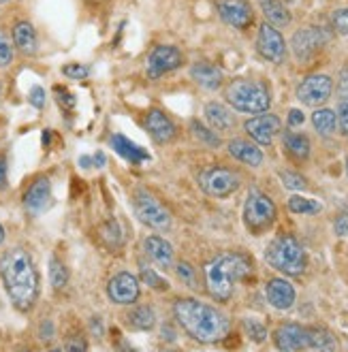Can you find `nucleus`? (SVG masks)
Wrapping results in <instances>:
<instances>
[{
  "label": "nucleus",
  "mask_w": 348,
  "mask_h": 352,
  "mask_svg": "<svg viewBox=\"0 0 348 352\" xmlns=\"http://www.w3.org/2000/svg\"><path fill=\"white\" fill-rule=\"evenodd\" d=\"M0 278L11 303L28 312L39 299V274L24 248H11L0 256Z\"/></svg>",
  "instance_id": "f257e3e1"
},
{
  "label": "nucleus",
  "mask_w": 348,
  "mask_h": 352,
  "mask_svg": "<svg viewBox=\"0 0 348 352\" xmlns=\"http://www.w3.org/2000/svg\"><path fill=\"white\" fill-rule=\"evenodd\" d=\"M173 314L177 324L201 344L220 342L229 333V318L220 309L197 299H177L173 303Z\"/></svg>",
  "instance_id": "f03ea898"
},
{
  "label": "nucleus",
  "mask_w": 348,
  "mask_h": 352,
  "mask_svg": "<svg viewBox=\"0 0 348 352\" xmlns=\"http://www.w3.org/2000/svg\"><path fill=\"white\" fill-rule=\"evenodd\" d=\"M252 274V261L241 252H224L208 263L206 286L212 299L224 303L233 297L235 284Z\"/></svg>",
  "instance_id": "7ed1b4c3"
},
{
  "label": "nucleus",
  "mask_w": 348,
  "mask_h": 352,
  "mask_svg": "<svg viewBox=\"0 0 348 352\" xmlns=\"http://www.w3.org/2000/svg\"><path fill=\"white\" fill-rule=\"evenodd\" d=\"M265 261L286 276H301L308 265L301 243L293 235H278L265 248Z\"/></svg>",
  "instance_id": "20e7f679"
},
{
  "label": "nucleus",
  "mask_w": 348,
  "mask_h": 352,
  "mask_svg": "<svg viewBox=\"0 0 348 352\" xmlns=\"http://www.w3.org/2000/svg\"><path fill=\"white\" fill-rule=\"evenodd\" d=\"M224 96H227V102L241 111V113H263L268 111L272 105V94L259 81H250V79H235L224 90Z\"/></svg>",
  "instance_id": "39448f33"
},
{
  "label": "nucleus",
  "mask_w": 348,
  "mask_h": 352,
  "mask_svg": "<svg viewBox=\"0 0 348 352\" xmlns=\"http://www.w3.org/2000/svg\"><path fill=\"white\" fill-rule=\"evenodd\" d=\"M276 205L274 201L263 195L259 190H250L248 199L243 205V222L248 226V231L254 235H261L263 231L272 229V224L276 222Z\"/></svg>",
  "instance_id": "423d86ee"
},
{
  "label": "nucleus",
  "mask_w": 348,
  "mask_h": 352,
  "mask_svg": "<svg viewBox=\"0 0 348 352\" xmlns=\"http://www.w3.org/2000/svg\"><path fill=\"white\" fill-rule=\"evenodd\" d=\"M133 203H135V214L143 224L152 226L156 231H167L171 226L169 210L148 190H137Z\"/></svg>",
  "instance_id": "0eeeda50"
},
{
  "label": "nucleus",
  "mask_w": 348,
  "mask_h": 352,
  "mask_svg": "<svg viewBox=\"0 0 348 352\" xmlns=\"http://www.w3.org/2000/svg\"><path fill=\"white\" fill-rule=\"evenodd\" d=\"M239 184H241V177L227 167H208L199 175L201 190L216 199H224L233 195L239 188Z\"/></svg>",
  "instance_id": "6e6552de"
},
{
  "label": "nucleus",
  "mask_w": 348,
  "mask_h": 352,
  "mask_svg": "<svg viewBox=\"0 0 348 352\" xmlns=\"http://www.w3.org/2000/svg\"><path fill=\"white\" fill-rule=\"evenodd\" d=\"M334 92V81L329 75H310L297 86V98L303 105L318 107L325 100H329Z\"/></svg>",
  "instance_id": "1a4fd4ad"
},
{
  "label": "nucleus",
  "mask_w": 348,
  "mask_h": 352,
  "mask_svg": "<svg viewBox=\"0 0 348 352\" xmlns=\"http://www.w3.org/2000/svg\"><path fill=\"white\" fill-rule=\"evenodd\" d=\"M257 50L259 54L265 58L274 62V65H280V62H284V56H286V43L284 38L280 34V30H276V26L272 24H261L259 28V36H257Z\"/></svg>",
  "instance_id": "9d476101"
},
{
  "label": "nucleus",
  "mask_w": 348,
  "mask_h": 352,
  "mask_svg": "<svg viewBox=\"0 0 348 352\" xmlns=\"http://www.w3.org/2000/svg\"><path fill=\"white\" fill-rule=\"evenodd\" d=\"M216 9L222 22L237 30H246L254 19V13L248 0H218Z\"/></svg>",
  "instance_id": "9b49d317"
},
{
  "label": "nucleus",
  "mask_w": 348,
  "mask_h": 352,
  "mask_svg": "<svg viewBox=\"0 0 348 352\" xmlns=\"http://www.w3.org/2000/svg\"><path fill=\"white\" fill-rule=\"evenodd\" d=\"M182 52L173 45H158L148 58V77L158 79L182 65Z\"/></svg>",
  "instance_id": "f8f14e48"
},
{
  "label": "nucleus",
  "mask_w": 348,
  "mask_h": 352,
  "mask_svg": "<svg viewBox=\"0 0 348 352\" xmlns=\"http://www.w3.org/2000/svg\"><path fill=\"white\" fill-rule=\"evenodd\" d=\"M107 295L118 305H131L139 299V282L133 274L122 272L109 280Z\"/></svg>",
  "instance_id": "ddd939ff"
},
{
  "label": "nucleus",
  "mask_w": 348,
  "mask_h": 352,
  "mask_svg": "<svg viewBox=\"0 0 348 352\" xmlns=\"http://www.w3.org/2000/svg\"><path fill=\"white\" fill-rule=\"evenodd\" d=\"M327 41H329V36L320 28H301L293 36V52L299 60H310Z\"/></svg>",
  "instance_id": "4468645a"
},
{
  "label": "nucleus",
  "mask_w": 348,
  "mask_h": 352,
  "mask_svg": "<svg viewBox=\"0 0 348 352\" xmlns=\"http://www.w3.org/2000/svg\"><path fill=\"white\" fill-rule=\"evenodd\" d=\"M243 126H246V133H248L257 143H261V146H272V141L280 133L282 124H280L278 116L268 113V116H257V118L248 120Z\"/></svg>",
  "instance_id": "2eb2a0df"
},
{
  "label": "nucleus",
  "mask_w": 348,
  "mask_h": 352,
  "mask_svg": "<svg viewBox=\"0 0 348 352\" xmlns=\"http://www.w3.org/2000/svg\"><path fill=\"white\" fill-rule=\"evenodd\" d=\"M274 340H276V346L286 352L308 350V329L295 322H286L276 329Z\"/></svg>",
  "instance_id": "dca6fc26"
},
{
  "label": "nucleus",
  "mask_w": 348,
  "mask_h": 352,
  "mask_svg": "<svg viewBox=\"0 0 348 352\" xmlns=\"http://www.w3.org/2000/svg\"><path fill=\"white\" fill-rule=\"evenodd\" d=\"M52 203V184L47 177H36L30 188L24 195V205L26 210L32 214H41L43 210H47Z\"/></svg>",
  "instance_id": "f3484780"
},
{
  "label": "nucleus",
  "mask_w": 348,
  "mask_h": 352,
  "mask_svg": "<svg viewBox=\"0 0 348 352\" xmlns=\"http://www.w3.org/2000/svg\"><path fill=\"white\" fill-rule=\"evenodd\" d=\"M265 295H268V301L276 307V309H289L295 303V288L289 280L284 278H274L265 286Z\"/></svg>",
  "instance_id": "a211bd4d"
},
{
  "label": "nucleus",
  "mask_w": 348,
  "mask_h": 352,
  "mask_svg": "<svg viewBox=\"0 0 348 352\" xmlns=\"http://www.w3.org/2000/svg\"><path fill=\"white\" fill-rule=\"evenodd\" d=\"M146 129L156 143H169L175 137V124L160 109H152L146 116Z\"/></svg>",
  "instance_id": "6ab92c4d"
},
{
  "label": "nucleus",
  "mask_w": 348,
  "mask_h": 352,
  "mask_svg": "<svg viewBox=\"0 0 348 352\" xmlns=\"http://www.w3.org/2000/svg\"><path fill=\"white\" fill-rule=\"evenodd\" d=\"M143 248H146V254L160 267V269H169L173 263V248L158 235H150L146 241H143Z\"/></svg>",
  "instance_id": "aec40b11"
},
{
  "label": "nucleus",
  "mask_w": 348,
  "mask_h": 352,
  "mask_svg": "<svg viewBox=\"0 0 348 352\" xmlns=\"http://www.w3.org/2000/svg\"><path fill=\"white\" fill-rule=\"evenodd\" d=\"M13 45L24 56H34L39 50V38L30 22H17L13 26Z\"/></svg>",
  "instance_id": "412c9836"
},
{
  "label": "nucleus",
  "mask_w": 348,
  "mask_h": 352,
  "mask_svg": "<svg viewBox=\"0 0 348 352\" xmlns=\"http://www.w3.org/2000/svg\"><path fill=\"white\" fill-rule=\"evenodd\" d=\"M191 77L197 86L206 88V90H218L222 86V71L216 69L214 65H208V62H199L191 69Z\"/></svg>",
  "instance_id": "4be33fe9"
},
{
  "label": "nucleus",
  "mask_w": 348,
  "mask_h": 352,
  "mask_svg": "<svg viewBox=\"0 0 348 352\" xmlns=\"http://www.w3.org/2000/svg\"><path fill=\"white\" fill-rule=\"evenodd\" d=\"M229 154L237 158L239 162L248 164V167H261V162H263V152L254 143L243 141V139H233L229 143Z\"/></svg>",
  "instance_id": "5701e85b"
},
{
  "label": "nucleus",
  "mask_w": 348,
  "mask_h": 352,
  "mask_svg": "<svg viewBox=\"0 0 348 352\" xmlns=\"http://www.w3.org/2000/svg\"><path fill=\"white\" fill-rule=\"evenodd\" d=\"M206 118L210 122L212 131H218V133H227L233 129L235 124V118L231 116V111L220 105V102H208L206 105Z\"/></svg>",
  "instance_id": "b1692460"
},
{
  "label": "nucleus",
  "mask_w": 348,
  "mask_h": 352,
  "mask_svg": "<svg viewBox=\"0 0 348 352\" xmlns=\"http://www.w3.org/2000/svg\"><path fill=\"white\" fill-rule=\"evenodd\" d=\"M111 148L122 156V158H127L131 160L133 164H139L143 160H150V154L146 150H141L137 143L129 141L124 135H113L111 137Z\"/></svg>",
  "instance_id": "393cba45"
},
{
  "label": "nucleus",
  "mask_w": 348,
  "mask_h": 352,
  "mask_svg": "<svg viewBox=\"0 0 348 352\" xmlns=\"http://www.w3.org/2000/svg\"><path fill=\"white\" fill-rule=\"evenodd\" d=\"M261 9H263L265 19H268V24H272L276 28L289 26L291 13L282 5V0H261Z\"/></svg>",
  "instance_id": "a878e982"
},
{
  "label": "nucleus",
  "mask_w": 348,
  "mask_h": 352,
  "mask_svg": "<svg viewBox=\"0 0 348 352\" xmlns=\"http://www.w3.org/2000/svg\"><path fill=\"white\" fill-rule=\"evenodd\" d=\"M284 150L295 160H305L310 156V141L301 133H284Z\"/></svg>",
  "instance_id": "bb28decb"
},
{
  "label": "nucleus",
  "mask_w": 348,
  "mask_h": 352,
  "mask_svg": "<svg viewBox=\"0 0 348 352\" xmlns=\"http://www.w3.org/2000/svg\"><path fill=\"white\" fill-rule=\"evenodd\" d=\"M127 320H129V327H133L137 331H148L156 324V316L152 312V307H148V305L133 307L127 314Z\"/></svg>",
  "instance_id": "cd10ccee"
},
{
  "label": "nucleus",
  "mask_w": 348,
  "mask_h": 352,
  "mask_svg": "<svg viewBox=\"0 0 348 352\" xmlns=\"http://www.w3.org/2000/svg\"><path fill=\"white\" fill-rule=\"evenodd\" d=\"M308 348L310 350H334L336 338L323 327H310L308 329Z\"/></svg>",
  "instance_id": "c85d7f7f"
},
{
  "label": "nucleus",
  "mask_w": 348,
  "mask_h": 352,
  "mask_svg": "<svg viewBox=\"0 0 348 352\" xmlns=\"http://www.w3.org/2000/svg\"><path fill=\"white\" fill-rule=\"evenodd\" d=\"M312 124L314 129L320 133V135H331L336 131V124H338V118L331 109H316L312 113Z\"/></svg>",
  "instance_id": "c756f323"
},
{
  "label": "nucleus",
  "mask_w": 348,
  "mask_h": 352,
  "mask_svg": "<svg viewBox=\"0 0 348 352\" xmlns=\"http://www.w3.org/2000/svg\"><path fill=\"white\" fill-rule=\"evenodd\" d=\"M289 210L293 214H318L320 212V203L314 199H305V197H291L289 199Z\"/></svg>",
  "instance_id": "7c9ffc66"
},
{
  "label": "nucleus",
  "mask_w": 348,
  "mask_h": 352,
  "mask_svg": "<svg viewBox=\"0 0 348 352\" xmlns=\"http://www.w3.org/2000/svg\"><path fill=\"white\" fill-rule=\"evenodd\" d=\"M50 282L52 286L56 288V291H60V288H65L67 282H69V272L67 267L60 263L58 258H52L50 261Z\"/></svg>",
  "instance_id": "2f4dec72"
},
{
  "label": "nucleus",
  "mask_w": 348,
  "mask_h": 352,
  "mask_svg": "<svg viewBox=\"0 0 348 352\" xmlns=\"http://www.w3.org/2000/svg\"><path fill=\"white\" fill-rule=\"evenodd\" d=\"M191 131H193V135L199 139V141H203V143H208V146H212V148H218L220 146V139H218V135L214 133V131H210V129H206L203 126L201 122H193L191 124Z\"/></svg>",
  "instance_id": "473e14b6"
},
{
  "label": "nucleus",
  "mask_w": 348,
  "mask_h": 352,
  "mask_svg": "<svg viewBox=\"0 0 348 352\" xmlns=\"http://www.w3.org/2000/svg\"><path fill=\"white\" fill-rule=\"evenodd\" d=\"M280 179L289 190H303L305 186H308V179H305L303 175H299V173H293V171H282Z\"/></svg>",
  "instance_id": "72a5a7b5"
},
{
  "label": "nucleus",
  "mask_w": 348,
  "mask_h": 352,
  "mask_svg": "<svg viewBox=\"0 0 348 352\" xmlns=\"http://www.w3.org/2000/svg\"><path fill=\"white\" fill-rule=\"evenodd\" d=\"M243 329H246V333L250 336L252 342H263L265 338H268V331H265V327H263L259 320L246 318V320H243Z\"/></svg>",
  "instance_id": "f704fd0d"
},
{
  "label": "nucleus",
  "mask_w": 348,
  "mask_h": 352,
  "mask_svg": "<svg viewBox=\"0 0 348 352\" xmlns=\"http://www.w3.org/2000/svg\"><path fill=\"white\" fill-rule=\"evenodd\" d=\"M13 62V47L9 43V38L5 36V32L0 30V69H7Z\"/></svg>",
  "instance_id": "c9c22d12"
},
{
  "label": "nucleus",
  "mask_w": 348,
  "mask_h": 352,
  "mask_svg": "<svg viewBox=\"0 0 348 352\" xmlns=\"http://www.w3.org/2000/svg\"><path fill=\"white\" fill-rule=\"evenodd\" d=\"M141 278H143V282H148V286L156 288V291H167V288H169L167 280H162V278L154 272V269H143V272H141Z\"/></svg>",
  "instance_id": "e433bc0d"
},
{
  "label": "nucleus",
  "mask_w": 348,
  "mask_h": 352,
  "mask_svg": "<svg viewBox=\"0 0 348 352\" xmlns=\"http://www.w3.org/2000/svg\"><path fill=\"white\" fill-rule=\"evenodd\" d=\"M331 22H334V30L342 36L348 34V7L344 9H338L331 17Z\"/></svg>",
  "instance_id": "4c0bfd02"
},
{
  "label": "nucleus",
  "mask_w": 348,
  "mask_h": 352,
  "mask_svg": "<svg viewBox=\"0 0 348 352\" xmlns=\"http://www.w3.org/2000/svg\"><path fill=\"white\" fill-rule=\"evenodd\" d=\"M177 276L182 282H186L191 288H197V280H195V269L188 263H180L177 265Z\"/></svg>",
  "instance_id": "58836bf2"
},
{
  "label": "nucleus",
  "mask_w": 348,
  "mask_h": 352,
  "mask_svg": "<svg viewBox=\"0 0 348 352\" xmlns=\"http://www.w3.org/2000/svg\"><path fill=\"white\" fill-rule=\"evenodd\" d=\"M63 75L69 77V79H86V77L90 75V71H88V67H84V65H67V67L63 69Z\"/></svg>",
  "instance_id": "ea45409f"
},
{
  "label": "nucleus",
  "mask_w": 348,
  "mask_h": 352,
  "mask_svg": "<svg viewBox=\"0 0 348 352\" xmlns=\"http://www.w3.org/2000/svg\"><path fill=\"white\" fill-rule=\"evenodd\" d=\"M103 237L111 243V245H120V231H118V224H116V220H111V222H107L105 226H103Z\"/></svg>",
  "instance_id": "a19ab883"
},
{
  "label": "nucleus",
  "mask_w": 348,
  "mask_h": 352,
  "mask_svg": "<svg viewBox=\"0 0 348 352\" xmlns=\"http://www.w3.org/2000/svg\"><path fill=\"white\" fill-rule=\"evenodd\" d=\"M338 126H340L342 135L348 137V98H344L338 107Z\"/></svg>",
  "instance_id": "79ce46f5"
},
{
  "label": "nucleus",
  "mask_w": 348,
  "mask_h": 352,
  "mask_svg": "<svg viewBox=\"0 0 348 352\" xmlns=\"http://www.w3.org/2000/svg\"><path fill=\"white\" fill-rule=\"evenodd\" d=\"M28 98H30V105H32V107H36V109H43V107H45V90L41 88V86H34V88L30 90Z\"/></svg>",
  "instance_id": "37998d69"
},
{
  "label": "nucleus",
  "mask_w": 348,
  "mask_h": 352,
  "mask_svg": "<svg viewBox=\"0 0 348 352\" xmlns=\"http://www.w3.org/2000/svg\"><path fill=\"white\" fill-rule=\"evenodd\" d=\"M334 231L338 237H348V214H340L334 222Z\"/></svg>",
  "instance_id": "c03bdc74"
},
{
  "label": "nucleus",
  "mask_w": 348,
  "mask_h": 352,
  "mask_svg": "<svg viewBox=\"0 0 348 352\" xmlns=\"http://www.w3.org/2000/svg\"><path fill=\"white\" fill-rule=\"evenodd\" d=\"M54 92H56V96H58V102H60V105H63V107L71 109V107L75 105V98H73V94H71L69 90H65V88H56Z\"/></svg>",
  "instance_id": "a18cd8bd"
},
{
  "label": "nucleus",
  "mask_w": 348,
  "mask_h": 352,
  "mask_svg": "<svg viewBox=\"0 0 348 352\" xmlns=\"http://www.w3.org/2000/svg\"><path fill=\"white\" fill-rule=\"evenodd\" d=\"M303 122H305L303 111H299V109H291L289 111V126H301Z\"/></svg>",
  "instance_id": "49530a36"
},
{
  "label": "nucleus",
  "mask_w": 348,
  "mask_h": 352,
  "mask_svg": "<svg viewBox=\"0 0 348 352\" xmlns=\"http://www.w3.org/2000/svg\"><path fill=\"white\" fill-rule=\"evenodd\" d=\"M7 186V158H0V188Z\"/></svg>",
  "instance_id": "de8ad7c7"
},
{
  "label": "nucleus",
  "mask_w": 348,
  "mask_h": 352,
  "mask_svg": "<svg viewBox=\"0 0 348 352\" xmlns=\"http://www.w3.org/2000/svg\"><path fill=\"white\" fill-rule=\"evenodd\" d=\"M338 88H340L342 94L348 92V69H344V71L340 73V84H338Z\"/></svg>",
  "instance_id": "09e8293b"
},
{
  "label": "nucleus",
  "mask_w": 348,
  "mask_h": 352,
  "mask_svg": "<svg viewBox=\"0 0 348 352\" xmlns=\"http://www.w3.org/2000/svg\"><path fill=\"white\" fill-rule=\"evenodd\" d=\"M92 162H94V167H105V154L103 152H96L92 156Z\"/></svg>",
  "instance_id": "8fccbe9b"
},
{
  "label": "nucleus",
  "mask_w": 348,
  "mask_h": 352,
  "mask_svg": "<svg viewBox=\"0 0 348 352\" xmlns=\"http://www.w3.org/2000/svg\"><path fill=\"white\" fill-rule=\"evenodd\" d=\"M88 346L84 344V342H69L67 346H65V350H86Z\"/></svg>",
  "instance_id": "3c124183"
},
{
  "label": "nucleus",
  "mask_w": 348,
  "mask_h": 352,
  "mask_svg": "<svg viewBox=\"0 0 348 352\" xmlns=\"http://www.w3.org/2000/svg\"><path fill=\"white\" fill-rule=\"evenodd\" d=\"M79 164H81V167H84V169H90L94 162H92V158H90V156H81V158H79Z\"/></svg>",
  "instance_id": "603ef678"
},
{
  "label": "nucleus",
  "mask_w": 348,
  "mask_h": 352,
  "mask_svg": "<svg viewBox=\"0 0 348 352\" xmlns=\"http://www.w3.org/2000/svg\"><path fill=\"white\" fill-rule=\"evenodd\" d=\"M3 239H5V229H3V224H0V243H3Z\"/></svg>",
  "instance_id": "864d4df0"
},
{
  "label": "nucleus",
  "mask_w": 348,
  "mask_h": 352,
  "mask_svg": "<svg viewBox=\"0 0 348 352\" xmlns=\"http://www.w3.org/2000/svg\"><path fill=\"white\" fill-rule=\"evenodd\" d=\"M346 175H348V158H346Z\"/></svg>",
  "instance_id": "5fc2aeb1"
},
{
  "label": "nucleus",
  "mask_w": 348,
  "mask_h": 352,
  "mask_svg": "<svg viewBox=\"0 0 348 352\" xmlns=\"http://www.w3.org/2000/svg\"><path fill=\"white\" fill-rule=\"evenodd\" d=\"M5 3H9V0H0V5H5Z\"/></svg>",
  "instance_id": "6e6d98bb"
}]
</instances>
